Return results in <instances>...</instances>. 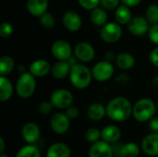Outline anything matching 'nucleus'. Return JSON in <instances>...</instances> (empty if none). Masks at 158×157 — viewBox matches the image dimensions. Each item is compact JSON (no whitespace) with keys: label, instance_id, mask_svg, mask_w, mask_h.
I'll use <instances>...</instances> for the list:
<instances>
[{"label":"nucleus","instance_id":"nucleus-44","mask_svg":"<svg viewBox=\"0 0 158 157\" xmlns=\"http://www.w3.org/2000/svg\"><path fill=\"white\" fill-rule=\"evenodd\" d=\"M156 106H157V108H158V103H157V105H156Z\"/></svg>","mask_w":158,"mask_h":157},{"label":"nucleus","instance_id":"nucleus-1","mask_svg":"<svg viewBox=\"0 0 158 157\" xmlns=\"http://www.w3.org/2000/svg\"><path fill=\"white\" fill-rule=\"evenodd\" d=\"M106 116L115 122H124L132 115L133 106L130 100L123 96L111 99L106 105Z\"/></svg>","mask_w":158,"mask_h":157},{"label":"nucleus","instance_id":"nucleus-42","mask_svg":"<svg viewBox=\"0 0 158 157\" xmlns=\"http://www.w3.org/2000/svg\"><path fill=\"white\" fill-rule=\"evenodd\" d=\"M152 85L154 87H158V76H156L153 80H152Z\"/></svg>","mask_w":158,"mask_h":157},{"label":"nucleus","instance_id":"nucleus-36","mask_svg":"<svg viewBox=\"0 0 158 157\" xmlns=\"http://www.w3.org/2000/svg\"><path fill=\"white\" fill-rule=\"evenodd\" d=\"M147 34H148L150 41L153 43L158 45V23L150 26V29H149V31Z\"/></svg>","mask_w":158,"mask_h":157},{"label":"nucleus","instance_id":"nucleus-16","mask_svg":"<svg viewBox=\"0 0 158 157\" xmlns=\"http://www.w3.org/2000/svg\"><path fill=\"white\" fill-rule=\"evenodd\" d=\"M143 152L150 156L158 155V133L152 132L146 135L142 142Z\"/></svg>","mask_w":158,"mask_h":157},{"label":"nucleus","instance_id":"nucleus-34","mask_svg":"<svg viewBox=\"0 0 158 157\" xmlns=\"http://www.w3.org/2000/svg\"><path fill=\"white\" fill-rule=\"evenodd\" d=\"M121 0H101L100 6L106 10H114L119 6Z\"/></svg>","mask_w":158,"mask_h":157},{"label":"nucleus","instance_id":"nucleus-27","mask_svg":"<svg viewBox=\"0 0 158 157\" xmlns=\"http://www.w3.org/2000/svg\"><path fill=\"white\" fill-rule=\"evenodd\" d=\"M140 154V147L135 143H128L121 146L119 157H138Z\"/></svg>","mask_w":158,"mask_h":157},{"label":"nucleus","instance_id":"nucleus-23","mask_svg":"<svg viewBox=\"0 0 158 157\" xmlns=\"http://www.w3.org/2000/svg\"><path fill=\"white\" fill-rule=\"evenodd\" d=\"M90 19L94 26L96 27H103L105 24L107 23V13L106 10L102 6H97L91 10Z\"/></svg>","mask_w":158,"mask_h":157},{"label":"nucleus","instance_id":"nucleus-20","mask_svg":"<svg viewBox=\"0 0 158 157\" xmlns=\"http://www.w3.org/2000/svg\"><path fill=\"white\" fill-rule=\"evenodd\" d=\"M70 148L64 143H56L49 146L46 157H70Z\"/></svg>","mask_w":158,"mask_h":157},{"label":"nucleus","instance_id":"nucleus-13","mask_svg":"<svg viewBox=\"0 0 158 157\" xmlns=\"http://www.w3.org/2000/svg\"><path fill=\"white\" fill-rule=\"evenodd\" d=\"M89 157H114L113 147L103 140L98 141L91 146Z\"/></svg>","mask_w":158,"mask_h":157},{"label":"nucleus","instance_id":"nucleus-38","mask_svg":"<svg viewBox=\"0 0 158 157\" xmlns=\"http://www.w3.org/2000/svg\"><path fill=\"white\" fill-rule=\"evenodd\" d=\"M148 122H149V123H148L149 130H150L152 132L158 133V117H154V118H152Z\"/></svg>","mask_w":158,"mask_h":157},{"label":"nucleus","instance_id":"nucleus-43","mask_svg":"<svg viewBox=\"0 0 158 157\" xmlns=\"http://www.w3.org/2000/svg\"><path fill=\"white\" fill-rule=\"evenodd\" d=\"M0 157H9V156H8L7 155H5L4 153H2V154H1V155H0Z\"/></svg>","mask_w":158,"mask_h":157},{"label":"nucleus","instance_id":"nucleus-30","mask_svg":"<svg viewBox=\"0 0 158 157\" xmlns=\"http://www.w3.org/2000/svg\"><path fill=\"white\" fill-rule=\"evenodd\" d=\"M39 20L42 27L45 29H51L56 25V18L53 14L49 12H45L44 15H42L39 18Z\"/></svg>","mask_w":158,"mask_h":157},{"label":"nucleus","instance_id":"nucleus-35","mask_svg":"<svg viewBox=\"0 0 158 157\" xmlns=\"http://www.w3.org/2000/svg\"><path fill=\"white\" fill-rule=\"evenodd\" d=\"M53 107H54V105L50 100L49 101H43L38 106V111L42 115H49L52 112Z\"/></svg>","mask_w":158,"mask_h":157},{"label":"nucleus","instance_id":"nucleus-12","mask_svg":"<svg viewBox=\"0 0 158 157\" xmlns=\"http://www.w3.org/2000/svg\"><path fill=\"white\" fill-rule=\"evenodd\" d=\"M62 23L68 31L71 32H76L81 28L82 19L79 13L73 10H69L64 13L62 17Z\"/></svg>","mask_w":158,"mask_h":157},{"label":"nucleus","instance_id":"nucleus-21","mask_svg":"<svg viewBox=\"0 0 158 157\" xmlns=\"http://www.w3.org/2000/svg\"><path fill=\"white\" fill-rule=\"evenodd\" d=\"M116 64L122 70L131 69L136 63L135 57L129 52H121L116 56Z\"/></svg>","mask_w":158,"mask_h":157},{"label":"nucleus","instance_id":"nucleus-8","mask_svg":"<svg viewBox=\"0 0 158 157\" xmlns=\"http://www.w3.org/2000/svg\"><path fill=\"white\" fill-rule=\"evenodd\" d=\"M72 52L70 43L65 40H56L51 46V53L57 60L68 61L72 56Z\"/></svg>","mask_w":158,"mask_h":157},{"label":"nucleus","instance_id":"nucleus-33","mask_svg":"<svg viewBox=\"0 0 158 157\" xmlns=\"http://www.w3.org/2000/svg\"><path fill=\"white\" fill-rule=\"evenodd\" d=\"M13 26L9 23V22H6L4 21L1 26H0V35L3 38H8L12 35L13 33Z\"/></svg>","mask_w":158,"mask_h":157},{"label":"nucleus","instance_id":"nucleus-39","mask_svg":"<svg viewBox=\"0 0 158 157\" xmlns=\"http://www.w3.org/2000/svg\"><path fill=\"white\" fill-rule=\"evenodd\" d=\"M150 61L153 64V66H155L156 68H158V46L155 47L151 53H150Z\"/></svg>","mask_w":158,"mask_h":157},{"label":"nucleus","instance_id":"nucleus-18","mask_svg":"<svg viewBox=\"0 0 158 157\" xmlns=\"http://www.w3.org/2000/svg\"><path fill=\"white\" fill-rule=\"evenodd\" d=\"M71 65L69 61L58 60L52 66L51 74L56 80H63L69 76Z\"/></svg>","mask_w":158,"mask_h":157},{"label":"nucleus","instance_id":"nucleus-10","mask_svg":"<svg viewBox=\"0 0 158 157\" xmlns=\"http://www.w3.org/2000/svg\"><path fill=\"white\" fill-rule=\"evenodd\" d=\"M74 55L77 60L81 63H88L94 60L95 56V49L90 43L80 42L74 47Z\"/></svg>","mask_w":158,"mask_h":157},{"label":"nucleus","instance_id":"nucleus-37","mask_svg":"<svg viewBox=\"0 0 158 157\" xmlns=\"http://www.w3.org/2000/svg\"><path fill=\"white\" fill-rule=\"evenodd\" d=\"M79 114H80V111L78 109V107H76V106L70 105L69 107L67 108L66 115L68 116V118L69 119H75V118H77L79 117Z\"/></svg>","mask_w":158,"mask_h":157},{"label":"nucleus","instance_id":"nucleus-11","mask_svg":"<svg viewBox=\"0 0 158 157\" xmlns=\"http://www.w3.org/2000/svg\"><path fill=\"white\" fill-rule=\"evenodd\" d=\"M50 127L52 130L59 135L65 134L69 131L70 127V119L63 113H56L50 119Z\"/></svg>","mask_w":158,"mask_h":157},{"label":"nucleus","instance_id":"nucleus-6","mask_svg":"<svg viewBox=\"0 0 158 157\" xmlns=\"http://www.w3.org/2000/svg\"><path fill=\"white\" fill-rule=\"evenodd\" d=\"M121 36L122 28L117 21L107 22L100 29V38L107 43H114L119 41Z\"/></svg>","mask_w":158,"mask_h":157},{"label":"nucleus","instance_id":"nucleus-41","mask_svg":"<svg viewBox=\"0 0 158 157\" xmlns=\"http://www.w3.org/2000/svg\"><path fill=\"white\" fill-rule=\"evenodd\" d=\"M4 150H5V142H4L3 137H0V152H1V154L4 153Z\"/></svg>","mask_w":158,"mask_h":157},{"label":"nucleus","instance_id":"nucleus-15","mask_svg":"<svg viewBox=\"0 0 158 157\" xmlns=\"http://www.w3.org/2000/svg\"><path fill=\"white\" fill-rule=\"evenodd\" d=\"M52 67L45 59H36L31 63L29 71L36 78H44L51 73Z\"/></svg>","mask_w":158,"mask_h":157},{"label":"nucleus","instance_id":"nucleus-14","mask_svg":"<svg viewBox=\"0 0 158 157\" xmlns=\"http://www.w3.org/2000/svg\"><path fill=\"white\" fill-rule=\"evenodd\" d=\"M40 135H41L40 128L37 124L33 122L26 123L21 129V136L28 144L35 143L39 140Z\"/></svg>","mask_w":158,"mask_h":157},{"label":"nucleus","instance_id":"nucleus-40","mask_svg":"<svg viewBox=\"0 0 158 157\" xmlns=\"http://www.w3.org/2000/svg\"><path fill=\"white\" fill-rule=\"evenodd\" d=\"M142 0H121V3L129 7H133L140 5Z\"/></svg>","mask_w":158,"mask_h":157},{"label":"nucleus","instance_id":"nucleus-19","mask_svg":"<svg viewBox=\"0 0 158 157\" xmlns=\"http://www.w3.org/2000/svg\"><path fill=\"white\" fill-rule=\"evenodd\" d=\"M121 137V130L116 125L106 126L101 130V139L108 143H117Z\"/></svg>","mask_w":158,"mask_h":157},{"label":"nucleus","instance_id":"nucleus-2","mask_svg":"<svg viewBox=\"0 0 158 157\" xmlns=\"http://www.w3.org/2000/svg\"><path fill=\"white\" fill-rule=\"evenodd\" d=\"M69 78L71 85L78 90H83L89 87L94 79L92 69L82 63H76L71 66Z\"/></svg>","mask_w":158,"mask_h":157},{"label":"nucleus","instance_id":"nucleus-4","mask_svg":"<svg viewBox=\"0 0 158 157\" xmlns=\"http://www.w3.org/2000/svg\"><path fill=\"white\" fill-rule=\"evenodd\" d=\"M156 105L149 98H141L133 105L132 116L138 122H147L155 117Z\"/></svg>","mask_w":158,"mask_h":157},{"label":"nucleus","instance_id":"nucleus-3","mask_svg":"<svg viewBox=\"0 0 158 157\" xmlns=\"http://www.w3.org/2000/svg\"><path fill=\"white\" fill-rule=\"evenodd\" d=\"M36 77L30 71L20 73L16 82V93L21 99H28L32 96L36 90Z\"/></svg>","mask_w":158,"mask_h":157},{"label":"nucleus","instance_id":"nucleus-9","mask_svg":"<svg viewBox=\"0 0 158 157\" xmlns=\"http://www.w3.org/2000/svg\"><path fill=\"white\" fill-rule=\"evenodd\" d=\"M150 23L147 19L143 16L132 17L131 21L128 23V31L131 34L134 36H143L147 34L150 29Z\"/></svg>","mask_w":158,"mask_h":157},{"label":"nucleus","instance_id":"nucleus-7","mask_svg":"<svg viewBox=\"0 0 158 157\" xmlns=\"http://www.w3.org/2000/svg\"><path fill=\"white\" fill-rule=\"evenodd\" d=\"M73 100V94L67 89H57L50 95L51 103L54 107L58 109H67L72 105Z\"/></svg>","mask_w":158,"mask_h":157},{"label":"nucleus","instance_id":"nucleus-24","mask_svg":"<svg viewBox=\"0 0 158 157\" xmlns=\"http://www.w3.org/2000/svg\"><path fill=\"white\" fill-rule=\"evenodd\" d=\"M106 115V107L100 103H93L87 109V116L93 121H100Z\"/></svg>","mask_w":158,"mask_h":157},{"label":"nucleus","instance_id":"nucleus-29","mask_svg":"<svg viewBox=\"0 0 158 157\" xmlns=\"http://www.w3.org/2000/svg\"><path fill=\"white\" fill-rule=\"evenodd\" d=\"M145 18L147 19L150 25L158 23V5L152 4L147 6L145 10Z\"/></svg>","mask_w":158,"mask_h":157},{"label":"nucleus","instance_id":"nucleus-5","mask_svg":"<svg viewBox=\"0 0 158 157\" xmlns=\"http://www.w3.org/2000/svg\"><path fill=\"white\" fill-rule=\"evenodd\" d=\"M92 73L94 80L99 82H105L113 77L115 73V68L110 61L102 60L94 65Z\"/></svg>","mask_w":158,"mask_h":157},{"label":"nucleus","instance_id":"nucleus-25","mask_svg":"<svg viewBox=\"0 0 158 157\" xmlns=\"http://www.w3.org/2000/svg\"><path fill=\"white\" fill-rule=\"evenodd\" d=\"M115 19L118 23L122 25H128V23L132 19L131 10L129 6L125 5H119L115 9Z\"/></svg>","mask_w":158,"mask_h":157},{"label":"nucleus","instance_id":"nucleus-28","mask_svg":"<svg viewBox=\"0 0 158 157\" xmlns=\"http://www.w3.org/2000/svg\"><path fill=\"white\" fill-rule=\"evenodd\" d=\"M16 157H41L40 150L33 144H28L21 147Z\"/></svg>","mask_w":158,"mask_h":157},{"label":"nucleus","instance_id":"nucleus-17","mask_svg":"<svg viewBox=\"0 0 158 157\" xmlns=\"http://www.w3.org/2000/svg\"><path fill=\"white\" fill-rule=\"evenodd\" d=\"M49 6L48 0H27V10L28 12L36 18H40L45 12H47Z\"/></svg>","mask_w":158,"mask_h":157},{"label":"nucleus","instance_id":"nucleus-26","mask_svg":"<svg viewBox=\"0 0 158 157\" xmlns=\"http://www.w3.org/2000/svg\"><path fill=\"white\" fill-rule=\"evenodd\" d=\"M15 68V61L9 56H2L0 57V74L1 76H7Z\"/></svg>","mask_w":158,"mask_h":157},{"label":"nucleus","instance_id":"nucleus-22","mask_svg":"<svg viewBox=\"0 0 158 157\" xmlns=\"http://www.w3.org/2000/svg\"><path fill=\"white\" fill-rule=\"evenodd\" d=\"M14 93V86L6 76L0 77V101L5 103L8 101Z\"/></svg>","mask_w":158,"mask_h":157},{"label":"nucleus","instance_id":"nucleus-32","mask_svg":"<svg viewBox=\"0 0 158 157\" xmlns=\"http://www.w3.org/2000/svg\"><path fill=\"white\" fill-rule=\"evenodd\" d=\"M101 0H78L79 5L85 10H93L100 6Z\"/></svg>","mask_w":158,"mask_h":157},{"label":"nucleus","instance_id":"nucleus-31","mask_svg":"<svg viewBox=\"0 0 158 157\" xmlns=\"http://www.w3.org/2000/svg\"><path fill=\"white\" fill-rule=\"evenodd\" d=\"M84 137L87 142L94 143L101 139V130L96 128H90L86 130Z\"/></svg>","mask_w":158,"mask_h":157}]
</instances>
